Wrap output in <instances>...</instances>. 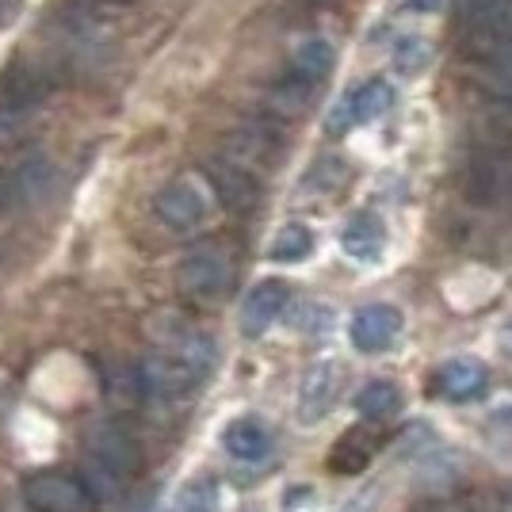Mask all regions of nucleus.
<instances>
[{
    "instance_id": "nucleus-1",
    "label": "nucleus",
    "mask_w": 512,
    "mask_h": 512,
    "mask_svg": "<svg viewBox=\"0 0 512 512\" xmlns=\"http://www.w3.org/2000/svg\"><path fill=\"white\" fill-rule=\"evenodd\" d=\"M214 360H218L214 337L180 325L161 341V352L142 360V390H146L150 402L188 398L192 390L207 383V375L214 371Z\"/></svg>"
},
{
    "instance_id": "nucleus-2",
    "label": "nucleus",
    "mask_w": 512,
    "mask_h": 512,
    "mask_svg": "<svg viewBox=\"0 0 512 512\" xmlns=\"http://www.w3.org/2000/svg\"><path fill=\"white\" fill-rule=\"evenodd\" d=\"M138 470V448L130 440V432L123 425H96L85 440V478L88 490L96 493V501H119L127 493L130 478Z\"/></svg>"
},
{
    "instance_id": "nucleus-3",
    "label": "nucleus",
    "mask_w": 512,
    "mask_h": 512,
    "mask_svg": "<svg viewBox=\"0 0 512 512\" xmlns=\"http://www.w3.org/2000/svg\"><path fill=\"white\" fill-rule=\"evenodd\" d=\"M230 283H234V260L214 241L195 245L176 268V287L195 306H214L218 299H226Z\"/></svg>"
},
{
    "instance_id": "nucleus-4",
    "label": "nucleus",
    "mask_w": 512,
    "mask_h": 512,
    "mask_svg": "<svg viewBox=\"0 0 512 512\" xmlns=\"http://www.w3.org/2000/svg\"><path fill=\"white\" fill-rule=\"evenodd\" d=\"M463 46L478 62L512 54V0H463Z\"/></svg>"
},
{
    "instance_id": "nucleus-5",
    "label": "nucleus",
    "mask_w": 512,
    "mask_h": 512,
    "mask_svg": "<svg viewBox=\"0 0 512 512\" xmlns=\"http://www.w3.org/2000/svg\"><path fill=\"white\" fill-rule=\"evenodd\" d=\"M23 501L35 512H96L100 501L85 478L65 470H35L23 478Z\"/></svg>"
},
{
    "instance_id": "nucleus-6",
    "label": "nucleus",
    "mask_w": 512,
    "mask_h": 512,
    "mask_svg": "<svg viewBox=\"0 0 512 512\" xmlns=\"http://www.w3.org/2000/svg\"><path fill=\"white\" fill-rule=\"evenodd\" d=\"M50 92V77L35 65H16L0 77V138L23 127L31 111L43 104Z\"/></svg>"
},
{
    "instance_id": "nucleus-7",
    "label": "nucleus",
    "mask_w": 512,
    "mask_h": 512,
    "mask_svg": "<svg viewBox=\"0 0 512 512\" xmlns=\"http://www.w3.org/2000/svg\"><path fill=\"white\" fill-rule=\"evenodd\" d=\"M344 390V363L341 360H318L310 363L306 371H302L299 379V425H318L325 421L333 406H337V398H341Z\"/></svg>"
},
{
    "instance_id": "nucleus-8",
    "label": "nucleus",
    "mask_w": 512,
    "mask_h": 512,
    "mask_svg": "<svg viewBox=\"0 0 512 512\" xmlns=\"http://www.w3.org/2000/svg\"><path fill=\"white\" fill-rule=\"evenodd\" d=\"M467 195L482 207H501L512 203V150L509 146H490L470 157L467 169Z\"/></svg>"
},
{
    "instance_id": "nucleus-9",
    "label": "nucleus",
    "mask_w": 512,
    "mask_h": 512,
    "mask_svg": "<svg viewBox=\"0 0 512 512\" xmlns=\"http://www.w3.org/2000/svg\"><path fill=\"white\" fill-rule=\"evenodd\" d=\"M207 180H211V188L218 192V199L237 214L253 211L256 199H260V180H256V172L249 169V165L234 161L230 153H218V157L207 161Z\"/></svg>"
},
{
    "instance_id": "nucleus-10",
    "label": "nucleus",
    "mask_w": 512,
    "mask_h": 512,
    "mask_svg": "<svg viewBox=\"0 0 512 512\" xmlns=\"http://www.w3.org/2000/svg\"><path fill=\"white\" fill-rule=\"evenodd\" d=\"M394 107V88L386 81H367L356 92H348L341 104L329 111V134H344V130L360 127V123H371Z\"/></svg>"
},
{
    "instance_id": "nucleus-11",
    "label": "nucleus",
    "mask_w": 512,
    "mask_h": 512,
    "mask_svg": "<svg viewBox=\"0 0 512 512\" xmlns=\"http://www.w3.org/2000/svg\"><path fill=\"white\" fill-rule=\"evenodd\" d=\"M348 333H352L356 352H367V356L386 352L390 344L398 341V333H402V310L390 306V302H371V306L356 310V318H352V325H348Z\"/></svg>"
},
{
    "instance_id": "nucleus-12",
    "label": "nucleus",
    "mask_w": 512,
    "mask_h": 512,
    "mask_svg": "<svg viewBox=\"0 0 512 512\" xmlns=\"http://www.w3.org/2000/svg\"><path fill=\"white\" fill-rule=\"evenodd\" d=\"M153 211H157V218H161L169 230L188 234V230H195V226L207 218V195L199 192V184H192V180H176V184L157 192Z\"/></svg>"
},
{
    "instance_id": "nucleus-13",
    "label": "nucleus",
    "mask_w": 512,
    "mask_h": 512,
    "mask_svg": "<svg viewBox=\"0 0 512 512\" xmlns=\"http://www.w3.org/2000/svg\"><path fill=\"white\" fill-rule=\"evenodd\" d=\"M291 306V287L283 279H264L256 283L253 291L245 295V306H241V333L245 337H264L279 318L283 310Z\"/></svg>"
},
{
    "instance_id": "nucleus-14",
    "label": "nucleus",
    "mask_w": 512,
    "mask_h": 512,
    "mask_svg": "<svg viewBox=\"0 0 512 512\" xmlns=\"http://www.w3.org/2000/svg\"><path fill=\"white\" fill-rule=\"evenodd\" d=\"M436 390L448 402H474L490 390V367L482 360H470V356L448 360L436 375Z\"/></svg>"
},
{
    "instance_id": "nucleus-15",
    "label": "nucleus",
    "mask_w": 512,
    "mask_h": 512,
    "mask_svg": "<svg viewBox=\"0 0 512 512\" xmlns=\"http://www.w3.org/2000/svg\"><path fill=\"white\" fill-rule=\"evenodd\" d=\"M341 249L356 264H379L386 253V230L375 214H352L341 230Z\"/></svg>"
},
{
    "instance_id": "nucleus-16",
    "label": "nucleus",
    "mask_w": 512,
    "mask_h": 512,
    "mask_svg": "<svg viewBox=\"0 0 512 512\" xmlns=\"http://www.w3.org/2000/svg\"><path fill=\"white\" fill-rule=\"evenodd\" d=\"M222 448L230 451L234 459H241V463H256V459H264L272 451V432L256 417H237V421L222 428Z\"/></svg>"
},
{
    "instance_id": "nucleus-17",
    "label": "nucleus",
    "mask_w": 512,
    "mask_h": 512,
    "mask_svg": "<svg viewBox=\"0 0 512 512\" xmlns=\"http://www.w3.org/2000/svg\"><path fill=\"white\" fill-rule=\"evenodd\" d=\"M230 157L234 161H241V165H249V169H256V165H272L279 153V134L272 127H245L237 130L234 138H230Z\"/></svg>"
},
{
    "instance_id": "nucleus-18",
    "label": "nucleus",
    "mask_w": 512,
    "mask_h": 512,
    "mask_svg": "<svg viewBox=\"0 0 512 512\" xmlns=\"http://www.w3.org/2000/svg\"><path fill=\"white\" fill-rule=\"evenodd\" d=\"M375 459V436L367 428H348L329 451V470L333 474H360Z\"/></svg>"
},
{
    "instance_id": "nucleus-19",
    "label": "nucleus",
    "mask_w": 512,
    "mask_h": 512,
    "mask_svg": "<svg viewBox=\"0 0 512 512\" xmlns=\"http://www.w3.org/2000/svg\"><path fill=\"white\" fill-rule=\"evenodd\" d=\"M356 409H360L363 421H390V417L402 409V390L394 383L375 379V383H367L360 394H356Z\"/></svg>"
},
{
    "instance_id": "nucleus-20",
    "label": "nucleus",
    "mask_w": 512,
    "mask_h": 512,
    "mask_svg": "<svg viewBox=\"0 0 512 512\" xmlns=\"http://www.w3.org/2000/svg\"><path fill=\"white\" fill-rule=\"evenodd\" d=\"M333 62H337V50L325 43V39H310V43H302L299 50H295V62H291V69L299 73L302 81L321 85V81L333 73Z\"/></svg>"
},
{
    "instance_id": "nucleus-21",
    "label": "nucleus",
    "mask_w": 512,
    "mask_h": 512,
    "mask_svg": "<svg viewBox=\"0 0 512 512\" xmlns=\"http://www.w3.org/2000/svg\"><path fill=\"white\" fill-rule=\"evenodd\" d=\"M314 253V234L302 226V222H287L276 237H272V245H268V256L279 260V264H299L306 256Z\"/></svg>"
},
{
    "instance_id": "nucleus-22",
    "label": "nucleus",
    "mask_w": 512,
    "mask_h": 512,
    "mask_svg": "<svg viewBox=\"0 0 512 512\" xmlns=\"http://www.w3.org/2000/svg\"><path fill=\"white\" fill-rule=\"evenodd\" d=\"M214 509H218V482H211V478L188 482L169 505V512H214Z\"/></svg>"
},
{
    "instance_id": "nucleus-23",
    "label": "nucleus",
    "mask_w": 512,
    "mask_h": 512,
    "mask_svg": "<svg viewBox=\"0 0 512 512\" xmlns=\"http://www.w3.org/2000/svg\"><path fill=\"white\" fill-rule=\"evenodd\" d=\"M428 62H432V46L425 39H417V35H409V39H402V43L394 46V69L406 73V77L425 73Z\"/></svg>"
},
{
    "instance_id": "nucleus-24",
    "label": "nucleus",
    "mask_w": 512,
    "mask_h": 512,
    "mask_svg": "<svg viewBox=\"0 0 512 512\" xmlns=\"http://www.w3.org/2000/svg\"><path fill=\"white\" fill-rule=\"evenodd\" d=\"M344 176H348V169H344L337 157H325V161H318L314 169L306 172V192H337L344 184Z\"/></svg>"
},
{
    "instance_id": "nucleus-25",
    "label": "nucleus",
    "mask_w": 512,
    "mask_h": 512,
    "mask_svg": "<svg viewBox=\"0 0 512 512\" xmlns=\"http://www.w3.org/2000/svg\"><path fill=\"white\" fill-rule=\"evenodd\" d=\"M299 329H306V333H329V329H333V310H329V306H318V302H306V306H302Z\"/></svg>"
},
{
    "instance_id": "nucleus-26",
    "label": "nucleus",
    "mask_w": 512,
    "mask_h": 512,
    "mask_svg": "<svg viewBox=\"0 0 512 512\" xmlns=\"http://www.w3.org/2000/svg\"><path fill=\"white\" fill-rule=\"evenodd\" d=\"M379 493H383V486H367L363 493H356L348 505H341L337 512H375V505H379Z\"/></svg>"
},
{
    "instance_id": "nucleus-27",
    "label": "nucleus",
    "mask_w": 512,
    "mask_h": 512,
    "mask_svg": "<svg viewBox=\"0 0 512 512\" xmlns=\"http://www.w3.org/2000/svg\"><path fill=\"white\" fill-rule=\"evenodd\" d=\"M406 12H417V16H436L444 8V0H402Z\"/></svg>"
},
{
    "instance_id": "nucleus-28",
    "label": "nucleus",
    "mask_w": 512,
    "mask_h": 512,
    "mask_svg": "<svg viewBox=\"0 0 512 512\" xmlns=\"http://www.w3.org/2000/svg\"><path fill=\"white\" fill-rule=\"evenodd\" d=\"M16 4H20V0H0V23L8 20V16H16Z\"/></svg>"
},
{
    "instance_id": "nucleus-29",
    "label": "nucleus",
    "mask_w": 512,
    "mask_h": 512,
    "mask_svg": "<svg viewBox=\"0 0 512 512\" xmlns=\"http://www.w3.org/2000/svg\"><path fill=\"white\" fill-rule=\"evenodd\" d=\"M104 4H130V0H104Z\"/></svg>"
},
{
    "instance_id": "nucleus-30",
    "label": "nucleus",
    "mask_w": 512,
    "mask_h": 512,
    "mask_svg": "<svg viewBox=\"0 0 512 512\" xmlns=\"http://www.w3.org/2000/svg\"><path fill=\"white\" fill-rule=\"evenodd\" d=\"M505 341H512V329H509V333H505Z\"/></svg>"
}]
</instances>
